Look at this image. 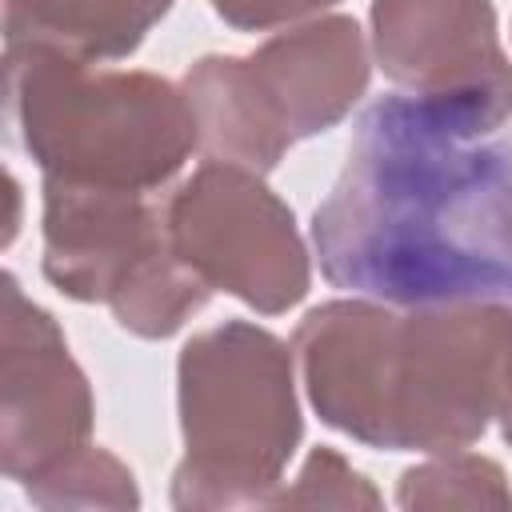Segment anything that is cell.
I'll return each instance as SVG.
<instances>
[{
    "instance_id": "obj_1",
    "label": "cell",
    "mask_w": 512,
    "mask_h": 512,
    "mask_svg": "<svg viewBox=\"0 0 512 512\" xmlns=\"http://www.w3.org/2000/svg\"><path fill=\"white\" fill-rule=\"evenodd\" d=\"M312 248L352 296L512 300V136L440 100L380 96L312 212Z\"/></svg>"
},
{
    "instance_id": "obj_2",
    "label": "cell",
    "mask_w": 512,
    "mask_h": 512,
    "mask_svg": "<svg viewBox=\"0 0 512 512\" xmlns=\"http://www.w3.org/2000/svg\"><path fill=\"white\" fill-rule=\"evenodd\" d=\"M512 300L388 304L344 296L304 312L292 336L316 416L380 452L468 448L496 420Z\"/></svg>"
},
{
    "instance_id": "obj_3",
    "label": "cell",
    "mask_w": 512,
    "mask_h": 512,
    "mask_svg": "<svg viewBox=\"0 0 512 512\" xmlns=\"http://www.w3.org/2000/svg\"><path fill=\"white\" fill-rule=\"evenodd\" d=\"M8 136L44 176L164 192L200 148L180 84L52 48H4Z\"/></svg>"
},
{
    "instance_id": "obj_4",
    "label": "cell",
    "mask_w": 512,
    "mask_h": 512,
    "mask_svg": "<svg viewBox=\"0 0 512 512\" xmlns=\"http://www.w3.org/2000/svg\"><path fill=\"white\" fill-rule=\"evenodd\" d=\"M176 412L184 460L172 472V504H268L304 440L296 352L264 324H212L176 356Z\"/></svg>"
},
{
    "instance_id": "obj_5",
    "label": "cell",
    "mask_w": 512,
    "mask_h": 512,
    "mask_svg": "<svg viewBox=\"0 0 512 512\" xmlns=\"http://www.w3.org/2000/svg\"><path fill=\"white\" fill-rule=\"evenodd\" d=\"M372 44L356 16L324 12L268 36L252 56H200L180 88L200 152L268 176L284 152L336 128L368 92Z\"/></svg>"
},
{
    "instance_id": "obj_6",
    "label": "cell",
    "mask_w": 512,
    "mask_h": 512,
    "mask_svg": "<svg viewBox=\"0 0 512 512\" xmlns=\"http://www.w3.org/2000/svg\"><path fill=\"white\" fill-rule=\"evenodd\" d=\"M164 192L44 176V280L76 304H104L140 340L176 336L212 300L168 240Z\"/></svg>"
},
{
    "instance_id": "obj_7",
    "label": "cell",
    "mask_w": 512,
    "mask_h": 512,
    "mask_svg": "<svg viewBox=\"0 0 512 512\" xmlns=\"http://www.w3.org/2000/svg\"><path fill=\"white\" fill-rule=\"evenodd\" d=\"M164 224L176 256L212 292H228L260 316L296 308L312 288L296 216L252 168L196 164L164 192Z\"/></svg>"
},
{
    "instance_id": "obj_8",
    "label": "cell",
    "mask_w": 512,
    "mask_h": 512,
    "mask_svg": "<svg viewBox=\"0 0 512 512\" xmlns=\"http://www.w3.org/2000/svg\"><path fill=\"white\" fill-rule=\"evenodd\" d=\"M0 468L20 488L92 444L96 400L56 316L4 272L0 312Z\"/></svg>"
},
{
    "instance_id": "obj_9",
    "label": "cell",
    "mask_w": 512,
    "mask_h": 512,
    "mask_svg": "<svg viewBox=\"0 0 512 512\" xmlns=\"http://www.w3.org/2000/svg\"><path fill=\"white\" fill-rule=\"evenodd\" d=\"M372 56L412 96L500 132L512 120V60L492 0H372Z\"/></svg>"
},
{
    "instance_id": "obj_10",
    "label": "cell",
    "mask_w": 512,
    "mask_h": 512,
    "mask_svg": "<svg viewBox=\"0 0 512 512\" xmlns=\"http://www.w3.org/2000/svg\"><path fill=\"white\" fill-rule=\"evenodd\" d=\"M172 0H4V48H52L80 60H124L168 16Z\"/></svg>"
},
{
    "instance_id": "obj_11",
    "label": "cell",
    "mask_w": 512,
    "mask_h": 512,
    "mask_svg": "<svg viewBox=\"0 0 512 512\" xmlns=\"http://www.w3.org/2000/svg\"><path fill=\"white\" fill-rule=\"evenodd\" d=\"M400 508H512L508 472L480 452L448 448L400 472Z\"/></svg>"
},
{
    "instance_id": "obj_12",
    "label": "cell",
    "mask_w": 512,
    "mask_h": 512,
    "mask_svg": "<svg viewBox=\"0 0 512 512\" xmlns=\"http://www.w3.org/2000/svg\"><path fill=\"white\" fill-rule=\"evenodd\" d=\"M36 508H140L132 468L100 444L80 448L64 464L24 484Z\"/></svg>"
},
{
    "instance_id": "obj_13",
    "label": "cell",
    "mask_w": 512,
    "mask_h": 512,
    "mask_svg": "<svg viewBox=\"0 0 512 512\" xmlns=\"http://www.w3.org/2000/svg\"><path fill=\"white\" fill-rule=\"evenodd\" d=\"M268 504H308V508H380V492L360 468H352L336 448H312L292 484H280Z\"/></svg>"
},
{
    "instance_id": "obj_14",
    "label": "cell",
    "mask_w": 512,
    "mask_h": 512,
    "mask_svg": "<svg viewBox=\"0 0 512 512\" xmlns=\"http://www.w3.org/2000/svg\"><path fill=\"white\" fill-rule=\"evenodd\" d=\"M340 0H208V8L236 32H272L312 16H324Z\"/></svg>"
},
{
    "instance_id": "obj_15",
    "label": "cell",
    "mask_w": 512,
    "mask_h": 512,
    "mask_svg": "<svg viewBox=\"0 0 512 512\" xmlns=\"http://www.w3.org/2000/svg\"><path fill=\"white\" fill-rule=\"evenodd\" d=\"M496 420H500V436H504V444L512 448V344H508V356H504V368H500V392H496Z\"/></svg>"
},
{
    "instance_id": "obj_16",
    "label": "cell",
    "mask_w": 512,
    "mask_h": 512,
    "mask_svg": "<svg viewBox=\"0 0 512 512\" xmlns=\"http://www.w3.org/2000/svg\"><path fill=\"white\" fill-rule=\"evenodd\" d=\"M8 192H12V216H8V236H4V244H12V240H16V228H20V184H16L12 172H8Z\"/></svg>"
}]
</instances>
